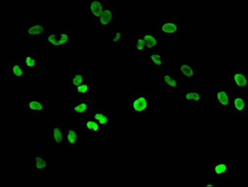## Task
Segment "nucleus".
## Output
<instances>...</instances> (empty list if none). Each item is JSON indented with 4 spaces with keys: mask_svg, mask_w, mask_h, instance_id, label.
<instances>
[{
    "mask_svg": "<svg viewBox=\"0 0 248 187\" xmlns=\"http://www.w3.org/2000/svg\"><path fill=\"white\" fill-rule=\"evenodd\" d=\"M19 29L21 40L40 41L50 30V22L40 19H23L19 21Z\"/></svg>",
    "mask_w": 248,
    "mask_h": 187,
    "instance_id": "f257e3e1",
    "label": "nucleus"
},
{
    "mask_svg": "<svg viewBox=\"0 0 248 187\" xmlns=\"http://www.w3.org/2000/svg\"><path fill=\"white\" fill-rule=\"evenodd\" d=\"M40 42V47L46 51H62L70 47L71 32L68 30H51Z\"/></svg>",
    "mask_w": 248,
    "mask_h": 187,
    "instance_id": "f03ea898",
    "label": "nucleus"
},
{
    "mask_svg": "<svg viewBox=\"0 0 248 187\" xmlns=\"http://www.w3.org/2000/svg\"><path fill=\"white\" fill-rule=\"evenodd\" d=\"M129 117L134 120L147 118L149 114V95L145 91L133 89L130 91Z\"/></svg>",
    "mask_w": 248,
    "mask_h": 187,
    "instance_id": "7ed1b4c3",
    "label": "nucleus"
},
{
    "mask_svg": "<svg viewBox=\"0 0 248 187\" xmlns=\"http://www.w3.org/2000/svg\"><path fill=\"white\" fill-rule=\"evenodd\" d=\"M90 96L69 97L70 116L75 121H80L91 112Z\"/></svg>",
    "mask_w": 248,
    "mask_h": 187,
    "instance_id": "20e7f679",
    "label": "nucleus"
},
{
    "mask_svg": "<svg viewBox=\"0 0 248 187\" xmlns=\"http://www.w3.org/2000/svg\"><path fill=\"white\" fill-rule=\"evenodd\" d=\"M51 169V153L46 149H32L30 169L32 171H49Z\"/></svg>",
    "mask_w": 248,
    "mask_h": 187,
    "instance_id": "39448f33",
    "label": "nucleus"
},
{
    "mask_svg": "<svg viewBox=\"0 0 248 187\" xmlns=\"http://www.w3.org/2000/svg\"><path fill=\"white\" fill-rule=\"evenodd\" d=\"M65 130L60 121L54 119L49 123V142L52 150H64Z\"/></svg>",
    "mask_w": 248,
    "mask_h": 187,
    "instance_id": "423d86ee",
    "label": "nucleus"
},
{
    "mask_svg": "<svg viewBox=\"0 0 248 187\" xmlns=\"http://www.w3.org/2000/svg\"><path fill=\"white\" fill-rule=\"evenodd\" d=\"M21 109L35 115H44L50 109V101L41 99H27L21 104Z\"/></svg>",
    "mask_w": 248,
    "mask_h": 187,
    "instance_id": "0eeeda50",
    "label": "nucleus"
},
{
    "mask_svg": "<svg viewBox=\"0 0 248 187\" xmlns=\"http://www.w3.org/2000/svg\"><path fill=\"white\" fill-rule=\"evenodd\" d=\"M21 62L28 70L38 71L41 68L40 54L36 50H25L21 53Z\"/></svg>",
    "mask_w": 248,
    "mask_h": 187,
    "instance_id": "6e6552de",
    "label": "nucleus"
},
{
    "mask_svg": "<svg viewBox=\"0 0 248 187\" xmlns=\"http://www.w3.org/2000/svg\"><path fill=\"white\" fill-rule=\"evenodd\" d=\"M10 78L12 80H26L30 79V71L25 66L20 59H13L10 62Z\"/></svg>",
    "mask_w": 248,
    "mask_h": 187,
    "instance_id": "1a4fd4ad",
    "label": "nucleus"
},
{
    "mask_svg": "<svg viewBox=\"0 0 248 187\" xmlns=\"http://www.w3.org/2000/svg\"><path fill=\"white\" fill-rule=\"evenodd\" d=\"M80 129L82 131L88 132L89 137L93 140H97L100 139V134L103 129L92 117L88 116L80 121Z\"/></svg>",
    "mask_w": 248,
    "mask_h": 187,
    "instance_id": "9d476101",
    "label": "nucleus"
},
{
    "mask_svg": "<svg viewBox=\"0 0 248 187\" xmlns=\"http://www.w3.org/2000/svg\"><path fill=\"white\" fill-rule=\"evenodd\" d=\"M160 36L166 39L178 38L180 28L178 23L173 21H165L161 23L159 28Z\"/></svg>",
    "mask_w": 248,
    "mask_h": 187,
    "instance_id": "9b49d317",
    "label": "nucleus"
},
{
    "mask_svg": "<svg viewBox=\"0 0 248 187\" xmlns=\"http://www.w3.org/2000/svg\"><path fill=\"white\" fill-rule=\"evenodd\" d=\"M80 143L79 131L76 129L65 130L64 150L73 151L79 149Z\"/></svg>",
    "mask_w": 248,
    "mask_h": 187,
    "instance_id": "f8f14e48",
    "label": "nucleus"
},
{
    "mask_svg": "<svg viewBox=\"0 0 248 187\" xmlns=\"http://www.w3.org/2000/svg\"><path fill=\"white\" fill-rule=\"evenodd\" d=\"M90 76V71L88 69H74L69 76V89H75L83 84Z\"/></svg>",
    "mask_w": 248,
    "mask_h": 187,
    "instance_id": "ddd939ff",
    "label": "nucleus"
},
{
    "mask_svg": "<svg viewBox=\"0 0 248 187\" xmlns=\"http://www.w3.org/2000/svg\"><path fill=\"white\" fill-rule=\"evenodd\" d=\"M199 69L197 65L189 61L181 63L179 67V74L183 79L186 80H194L197 79L199 75Z\"/></svg>",
    "mask_w": 248,
    "mask_h": 187,
    "instance_id": "4468645a",
    "label": "nucleus"
},
{
    "mask_svg": "<svg viewBox=\"0 0 248 187\" xmlns=\"http://www.w3.org/2000/svg\"><path fill=\"white\" fill-rule=\"evenodd\" d=\"M105 0H91L89 1V15L91 19L99 21L108 5Z\"/></svg>",
    "mask_w": 248,
    "mask_h": 187,
    "instance_id": "2eb2a0df",
    "label": "nucleus"
},
{
    "mask_svg": "<svg viewBox=\"0 0 248 187\" xmlns=\"http://www.w3.org/2000/svg\"><path fill=\"white\" fill-rule=\"evenodd\" d=\"M89 116L97 122L103 130L110 129V116L105 110H91Z\"/></svg>",
    "mask_w": 248,
    "mask_h": 187,
    "instance_id": "dca6fc26",
    "label": "nucleus"
},
{
    "mask_svg": "<svg viewBox=\"0 0 248 187\" xmlns=\"http://www.w3.org/2000/svg\"><path fill=\"white\" fill-rule=\"evenodd\" d=\"M179 79L171 72L163 70L161 73V84L164 88L170 90H176L179 88Z\"/></svg>",
    "mask_w": 248,
    "mask_h": 187,
    "instance_id": "f3484780",
    "label": "nucleus"
},
{
    "mask_svg": "<svg viewBox=\"0 0 248 187\" xmlns=\"http://www.w3.org/2000/svg\"><path fill=\"white\" fill-rule=\"evenodd\" d=\"M115 18H116V12L108 5L104 10L103 14L100 18L99 20L98 21L100 27L102 29H108L114 24Z\"/></svg>",
    "mask_w": 248,
    "mask_h": 187,
    "instance_id": "a211bd4d",
    "label": "nucleus"
},
{
    "mask_svg": "<svg viewBox=\"0 0 248 187\" xmlns=\"http://www.w3.org/2000/svg\"><path fill=\"white\" fill-rule=\"evenodd\" d=\"M91 79L89 77L83 84L76 87V88L70 89L69 97H83L90 96Z\"/></svg>",
    "mask_w": 248,
    "mask_h": 187,
    "instance_id": "6ab92c4d",
    "label": "nucleus"
},
{
    "mask_svg": "<svg viewBox=\"0 0 248 187\" xmlns=\"http://www.w3.org/2000/svg\"><path fill=\"white\" fill-rule=\"evenodd\" d=\"M232 79L234 88L239 91H245L248 88L247 76L241 71H234L232 74Z\"/></svg>",
    "mask_w": 248,
    "mask_h": 187,
    "instance_id": "aec40b11",
    "label": "nucleus"
},
{
    "mask_svg": "<svg viewBox=\"0 0 248 187\" xmlns=\"http://www.w3.org/2000/svg\"><path fill=\"white\" fill-rule=\"evenodd\" d=\"M150 64L154 69L158 70H165L167 68L169 63L165 60L164 56L160 53L154 51L151 54L149 58Z\"/></svg>",
    "mask_w": 248,
    "mask_h": 187,
    "instance_id": "412c9836",
    "label": "nucleus"
},
{
    "mask_svg": "<svg viewBox=\"0 0 248 187\" xmlns=\"http://www.w3.org/2000/svg\"><path fill=\"white\" fill-rule=\"evenodd\" d=\"M125 31L124 30H117L113 31L109 38L110 49H119L120 45L125 38Z\"/></svg>",
    "mask_w": 248,
    "mask_h": 187,
    "instance_id": "4be33fe9",
    "label": "nucleus"
},
{
    "mask_svg": "<svg viewBox=\"0 0 248 187\" xmlns=\"http://www.w3.org/2000/svg\"><path fill=\"white\" fill-rule=\"evenodd\" d=\"M145 41L146 50L154 52L159 46V40L158 36L151 32H144L141 34Z\"/></svg>",
    "mask_w": 248,
    "mask_h": 187,
    "instance_id": "5701e85b",
    "label": "nucleus"
},
{
    "mask_svg": "<svg viewBox=\"0 0 248 187\" xmlns=\"http://www.w3.org/2000/svg\"><path fill=\"white\" fill-rule=\"evenodd\" d=\"M215 103L219 107L228 109L230 106V97L229 94L225 90H217L215 93Z\"/></svg>",
    "mask_w": 248,
    "mask_h": 187,
    "instance_id": "b1692460",
    "label": "nucleus"
},
{
    "mask_svg": "<svg viewBox=\"0 0 248 187\" xmlns=\"http://www.w3.org/2000/svg\"><path fill=\"white\" fill-rule=\"evenodd\" d=\"M232 106L235 113L239 115L245 114L247 110V101L243 95H235L232 98Z\"/></svg>",
    "mask_w": 248,
    "mask_h": 187,
    "instance_id": "393cba45",
    "label": "nucleus"
},
{
    "mask_svg": "<svg viewBox=\"0 0 248 187\" xmlns=\"http://www.w3.org/2000/svg\"><path fill=\"white\" fill-rule=\"evenodd\" d=\"M183 98L190 104L191 106H194L193 108H196L200 105L202 99V94L199 91H188L184 93Z\"/></svg>",
    "mask_w": 248,
    "mask_h": 187,
    "instance_id": "a878e982",
    "label": "nucleus"
},
{
    "mask_svg": "<svg viewBox=\"0 0 248 187\" xmlns=\"http://www.w3.org/2000/svg\"><path fill=\"white\" fill-rule=\"evenodd\" d=\"M228 167L227 164L225 162H219L215 164L214 169H213V173L217 177H222V176L227 173Z\"/></svg>",
    "mask_w": 248,
    "mask_h": 187,
    "instance_id": "bb28decb",
    "label": "nucleus"
},
{
    "mask_svg": "<svg viewBox=\"0 0 248 187\" xmlns=\"http://www.w3.org/2000/svg\"><path fill=\"white\" fill-rule=\"evenodd\" d=\"M132 47L135 50H137V51H143V50L146 49L145 41L143 40L142 36H141V34L135 36Z\"/></svg>",
    "mask_w": 248,
    "mask_h": 187,
    "instance_id": "cd10ccee",
    "label": "nucleus"
}]
</instances>
